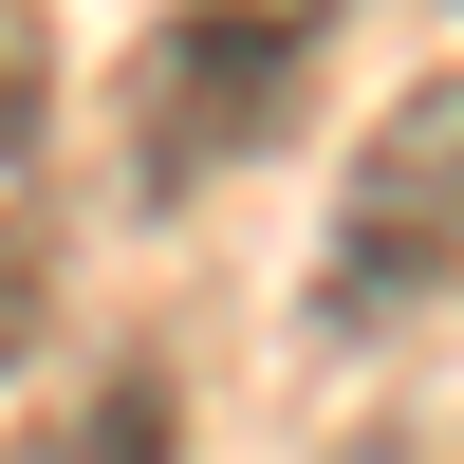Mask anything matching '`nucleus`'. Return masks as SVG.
Masks as SVG:
<instances>
[{"label":"nucleus","instance_id":"20e7f679","mask_svg":"<svg viewBox=\"0 0 464 464\" xmlns=\"http://www.w3.org/2000/svg\"><path fill=\"white\" fill-rule=\"evenodd\" d=\"M37 297H56V260H37V223H0V372L37 353Z\"/></svg>","mask_w":464,"mask_h":464},{"label":"nucleus","instance_id":"f257e3e1","mask_svg":"<svg viewBox=\"0 0 464 464\" xmlns=\"http://www.w3.org/2000/svg\"><path fill=\"white\" fill-rule=\"evenodd\" d=\"M316 56H334V0H168V37L130 56V186L186 205V186L260 168Z\"/></svg>","mask_w":464,"mask_h":464},{"label":"nucleus","instance_id":"7ed1b4c3","mask_svg":"<svg viewBox=\"0 0 464 464\" xmlns=\"http://www.w3.org/2000/svg\"><path fill=\"white\" fill-rule=\"evenodd\" d=\"M19 464H186V409H168V372H93Z\"/></svg>","mask_w":464,"mask_h":464},{"label":"nucleus","instance_id":"f03ea898","mask_svg":"<svg viewBox=\"0 0 464 464\" xmlns=\"http://www.w3.org/2000/svg\"><path fill=\"white\" fill-rule=\"evenodd\" d=\"M464 279V74H409L316 223V334H409V297Z\"/></svg>","mask_w":464,"mask_h":464}]
</instances>
